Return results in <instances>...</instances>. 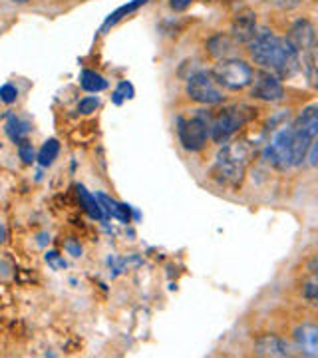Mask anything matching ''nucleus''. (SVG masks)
I'll return each mask as SVG.
<instances>
[{"instance_id":"ddd939ff","label":"nucleus","mask_w":318,"mask_h":358,"mask_svg":"<svg viewBox=\"0 0 318 358\" xmlns=\"http://www.w3.org/2000/svg\"><path fill=\"white\" fill-rule=\"evenodd\" d=\"M294 343L306 357H318V324H298L294 329Z\"/></svg>"},{"instance_id":"9d476101","label":"nucleus","mask_w":318,"mask_h":358,"mask_svg":"<svg viewBox=\"0 0 318 358\" xmlns=\"http://www.w3.org/2000/svg\"><path fill=\"white\" fill-rule=\"evenodd\" d=\"M251 96L254 100H261V102H282L284 100V86H282L279 76L263 70V72L254 74L253 84H251Z\"/></svg>"},{"instance_id":"2f4dec72","label":"nucleus","mask_w":318,"mask_h":358,"mask_svg":"<svg viewBox=\"0 0 318 358\" xmlns=\"http://www.w3.org/2000/svg\"><path fill=\"white\" fill-rule=\"evenodd\" d=\"M13 2H18V4H24V2H28V0H13Z\"/></svg>"},{"instance_id":"f3484780","label":"nucleus","mask_w":318,"mask_h":358,"mask_svg":"<svg viewBox=\"0 0 318 358\" xmlns=\"http://www.w3.org/2000/svg\"><path fill=\"white\" fill-rule=\"evenodd\" d=\"M147 0H131V2H127V4H124V6H120L117 10H114V13L110 14L108 18H106V22L102 24V32L106 34L112 26H115L122 18H126L127 14H131V13H136L140 6H143Z\"/></svg>"},{"instance_id":"0eeeda50","label":"nucleus","mask_w":318,"mask_h":358,"mask_svg":"<svg viewBox=\"0 0 318 358\" xmlns=\"http://www.w3.org/2000/svg\"><path fill=\"white\" fill-rule=\"evenodd\" d=\"M185 92H187L189 100L201 103V106H215V103L223 102L221 86L217 84L213 74L207 70H199V72L191 74L185 84Z\"/></svg>"},{"instance_id":"c85d7f7f","label":"nucleus","mask_w":318,"mask_h":358,"mask_svg":"<svg viewBox=\"0 0 318 358\" xmlns=\"http://www.w3.org/2000/svg\"><path fill=\"white\" fill-rule=\"evenodd\" d=\"M308 271H310L315 277H318V255H315L308 261Z\"/></svg>"},{"instance_id":"c756f323","label":"nucleus","mask_w":318,"mask_h":358,"mask_svg":"<svg viewBox=\"0 0 318 358\" xmlns=\"http://www.w3.org/2000/svg\"><path fill=\"white\" fill-rule=\"evenodd\" d=\"M66 249H68V251H70V253H72V255H74V257L82 255V249H80V245L72 243V241L66 245Z\"/></svg>"},{"instance_id":"f03ea898","label":"nucleus","mask_w":318,"mask_h":358,"mask_svg":"<svg viewBox=\"0 0 318 358\" xmlns=\"http://www.w3.org/2000/svg\"><path fill=\"white\" fill-rule=\"evenodd\" d=\"M253 159V148L247 141H231L225 143L215 155L211 166V178L223 187H239L243 178Z\"/></svg>"},{"instance_id":"7ed1b4c3","label":"nucleus","mask_w":318,"mask_h":358,"mask_svg":"<svg viewBox=\"0 0 318 358\" xmlns=\"http://www.w3.org/2000/svg\"><path fill=\"white\" fill-rule=\"evenodd\" d=\"M287 126L291 136L293 166L298 167L308 157V152L318 136V103L303 108V112H298V115Z\"/></svg>"},{"instance_id":"1a4fd4ad","label":"nucleus","mask_w":318,"mask_h":358,"mask_svg":"<svg viewBox=\"0 0 318 358\" xmlns=\"http://www.w3.org/2000/svg\"><path fill=\"white\" fill-rule=\"evenodd\" d=\"M265 162L268 166L287 171L293 166V150H291V136H289V126H280L265 148Z\"/></svg>"},{"instance_id":"423d86ee","label":"nucleus","mask_w":318,"mask_h":358,"mask_svg":"<svg viewBox=\"0 0 318 358\" xmlns=\"http://www.w3.org/2000/svg\"><path fill=\"white\" fill-rule=\"evenodd\" d=\"M213 78L221 88L243 90L253 84L254 70L239 58H223L213 68Z\"/></svg>"},{"instance_id":"4be33fe9","label":"nucleus","mask_w":318,"mask_h":358,"mask_svg":"<svg viewBox=\"0 0 318 358\" xmlns=\"http://www.w3.org/2000/svg\"><path fill=\"white\" fill-rule=\"evenodd\" d=\"M18 155H20V159H22L24 164H28V166L36 159V152H34L32 143L28 140L22 141V143H18Z\"/></svg>"},{"instance_id":"412c9836","label":"nucleus","mask_w":318,"mask_h":358,"mask_svg":"<svg viewBox=\"0 0 318 358\" xmlns=\"http://www.w3.org/2000/svg\"><path fill=\"white\" fill-rule=\"evenodd\" d=\"M303 296H305L310 305L318 307V277H315V279H310V281H306L303 285Z\"/></svg>"},{"instance_id":"f8f14e48","label":"nucleus","mask_w":318,"mask_h":358,"mask_svg":"<svg viewBox=\"0 0 318 358\" xmlns=\"http://www.w3.org/2000/svg\"><path fill=\"white\" fill-rule=\"evenodd\" d=\"M231 34L241 44H251L256 36V14L253 10H243L237 14L231 24Z\"/></svg>"},{"instance_id":"bb28decb","label":"nucleus","mask_w":318,"mask_h":358,"mask_svg":"<svg viewBox=\"0 0 318 358\" xmlns=\"http://www.w3.org/2000/svg\"><path fill=\"white\" fill-rule=\"evenodd\" d=\"M46 261H48L54 268L66 267V263H64L62 259H58V253H48V255H46Z\"/></svg>"},{"instance_id":"4468645a","label":"nucleus","mask_w":318,"mask_h":358,"mask_svg":"<svg viewBox=\"0 0 318 358\" xmlns=\"http://www.w3.org/2000/svg\"><path fill=\"white\" fill-rule=\"evenodd\" d=\"M4 131L14 143H22L30 134V124L22 117H18V115H8V120L4 124Z\"/></svg>"},{"instance_id":"7c9ffc66","label":"nucleus","mask_w":318,"mask_h":358,"mask_svg":"<svg viewBox=\"0 0 318 358\" xmlns=\"http://www.w3.org/2000/svg\"><path fill=\"white\" fill-rule=\"evenodd\" d=\"M6 241V227H4V223H0V245Z\"/></svg>"},{"instance_id":"6e6552de","label":"nucleus","mask_w":318,"mask_h":358,"mask_svg":"<svg viewBox=\"0 0 318 358\" xmlns=\"http://www.w3.org/2000/svg\"><path fill=\"white\" fill-rule=\"evenodd\" d=\"M287 44L293 48V52L298 56L301 64L315 60V50L318 46L317 28L312 26V22L308 20H296L289 34H287Z\"/></svg>"},{"instance_id":"393cba45","label":"nucleus","mask_w":318,"mask_h":358,"mask_svg":"<svg viewBox=\"0 0 318 358\" xmlns=\"http://www.w3.org/2000/svg\"><path fill=\"white\" fill-rule=\"evenodd\" d=\"M191 2H193V0H169V6H171L175 13H183V10L189 8Z\"/></svg>"},{"instance_id":"20e7f679","label":"nucleus","mask_w":318,"mask_h":358,"mask_svg":"<svg viewBox=\"0 0 318 358\" xmlns=\"http://www.w3.org/2000/svg\"><path fill=\"white\" fill-rule=\"evenodd\" d=\"M211 120H213V115L207 110H193L189 114L179 115V143L187 152H201L207 145V140H211Z\"/></svg>"},{"instance_id":"b1692460","label":"nucleus","mask_w":318,"mask_h":358,"mask_svg":"<svg viewBox=\"0 0 318 358\" xmlns=\"http://www.w3.org/2000/svg\"><path fill=\"white\" fill-rule=\"evenodd\" d=\"M16 98H18V88L14 86V84H4V86H0V100L4 103H13L16 102Z\"/></svg>"},{"instance_id":"9b49d317","label":"nucleus","mask_w":318,"mask_h":358,"mask_svg":"<svg viewBox=\"0 0 318 358\" xmlns=\"http://www.w3.org/2000/svg\"><path fill=\"white\" fill-rule=\"evenodd\" d=\"M253 348L254 355H259V357H289L291 355L289 343L273 333L256 336Z\"/></svg>"},{"instance_id":"aec40b11","label":"nucleus","mask_w":318,"mask_h":358,"mask_svg":"<svg viewBox=\"0 0 318 358\" xmlns=\"http://www.w3.org/2000/svg\"><path fill=\"white\" fill-rule=\"evenodd\" d=\"M133 94H136V90H133V86L127 82V80H124V82H120L117 84V88H115L114 92V103H120L124 102V100H131L133 98Z\"/></svg>"},{"instance_id":"39448f33","label":"nucleus","mask_w":318,"mask_h":358,"mask_svg":"<svg viewBox=\"0 0 318 358\" xmlns=\"http://www.w3.org/2000/svg\"><path fill=\"white\" fill-rule=\"evenodd\" d=\"M253 115V108H249L245 103L225 106L211 120V140L215 143H227Z\"/></svg>"},{"instance_id":"a878e982","label":"nucleus","mask_w":318,"mask_h":358,"mask_svg":"<svg viewBox=\"0 0 318 358\" xmlns=\"http://www.w3.org/2000/svg\"><path fill=\"white\" fill-rule=\"evenodd\" d=\"M308 164L312 167H318V136L317 140H315V143H312V148H310V152H308Z\"/></svg>"},{"instance_id":"dca6fc26","label":"nucleus","mask_w":318,"mask_h":358,"mask_svg":"<svg viewBox=\"0 0 318 358\" xmlns=\"http://www.w3.org/2000/svg\"><path fill=\"white\" fill-rule=\"evenodd\" d=\"M78 192V197H80V201L84 205V209H86V213H88L92 219H98V221H102L106 215H103V209L100 201H98V197L96 195H92L88 193V189L84 187V185H78L76 187Z\"/></svg>"},{"instance_id":"6ab92c4d","label":"nucleus","mask_w":318,"mask_h":358,"mask_svg":"<svg viewBox=\"0 0 318 358\" xmlns=\"http://www.w3.org/2000/svg\"><path fill=\"white\" fill-rule=\"evenodd\" d=\"M58 154H60V143H58V140H46L44 145L40 148L36 159H38V164L42 167H48L56 162Z\"/></svg>"},{"instance_id":"cd10ccee","label":"nucleus","mask_w":318,"mask_h":358,"mask_svg":"<svg viewBox=\"0 0 318 358\" xmlns=\"http://www.w3.org/2000/svg\"><path fill=\"white\" fill-rule=\"evenodd\" d=\"M279 4L280 8H294L301 0H275Z\"/></svg>"},{"instance_id":"a211bd4d","label":"nucleus","mask_w":318,"mask_h":358,"mask_svg":"<svg viewBox=\"0 0 318 358\" xmlns=\"http://www.w3.org/2000/svg\"><path fill=\"white\" fill-rule=\"evenodd\" d=\"M80 86L89 94H98V92L108 88V80L102 74L94 72V70H84L82 76H80Z\"/></svg>"},{"instance_id":"2eb2a0df","label":"nucleus","mask_w":318,"mask_h":358,"mask_svg":"<svg viewBox=\"0 0 318 358\" xmlns=\"http://www.w3.org/2000/svg\"><path fill=\"white\" fill-rule=\"evenodd\" d=\"M207 50H209V54L213 58H219V60L229 58L231 50H233V40H231L229 34L219 32V34H215V36H211V38L207 40Z\"/></svg>"},{"instance_id":"5701e85b","label":"nucleus","mask_w":318,"mask_h":358,"mask_svg":"<svg viewBox=\"0 0 318 358\" xmlns=\"http://www.w3.org/2000/svg\"><path fill=\"white\" fill-rule=\"evenodd\" d=\"M98 106H100V100L96 96H86L84 100H80V103H78V112L80 114H92V112L98 110Z\"/></svg>"},{"instance_id":"f257e3e1","label":"nucleus","mask_w":318,"mask_h":358,"mask_svg":"<svg viewBox=\"0 0 318 358\" xmlns=\"http://www.w3.org/2000/svg\"><path fill=\"white\" fill-rule=\"evenodd\" d=\"M249 52L254 64L279 78H291L301 68V60L287 44V40L277 36L267 28L256 32Z\"/></svg>"}]
</instances>
